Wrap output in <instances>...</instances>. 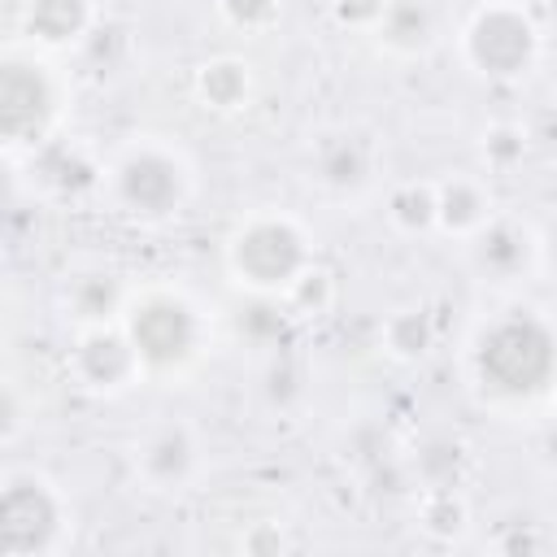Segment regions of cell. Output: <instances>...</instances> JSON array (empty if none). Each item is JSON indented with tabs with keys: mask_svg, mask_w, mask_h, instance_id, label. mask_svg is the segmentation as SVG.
<instances>
[{
	"mask_svg": "<svg viewBox=\"0 0 557 557\" xmlns=\"http://www.w3.org/2000/svg\"><path fill=\"white\" fill-rule=\"evenodd\" d=\"M261 396H265V405H270L274 413L300 409L305 396H309V383H305L300 361H292V357H270V366H265V374H261Z\"/></svg>",
	"mask_w": 557,
	"mask_h": 557,
	"instance_id": "d4e9b609",
	"label": "cell"
},
{
	"mask_svg": "<svg viewBox=\"0 0 557 557\" xmlns=\"http://www.w3.org/2000/svg\"><path fill=\"white\" fill-rule=\"evenodd\" d=\"M470 396L500 418H527L557 400V322L540 305L505 300L483 313L461 348Z\"/></svg>",
	"mask_w": 557,
	"mask_h": 557,
	"instance_id": "6da1fadb",
	"label": "cell"
},
{
	"mask_svg": "<svg viewBox=\"0 0 557 557\" xmlns=\"http://www.w3.org/2000/svg\"><path fill=\"white\" fill-rule=\"evenodd\" d=\"M392 0H326V13L348 35H374Z\"/></svg>",
	"mask_w": 557,
	"mask_h": 557,
	"instance_id": "484cf974",
	"label": "cell"
},
{
	"mask_svg": "<svg viewBox=\"0 0 557 557\" xmlns=\"http://www.w3.org/2000/svg\"><path fill=\"white\" fill-rule=\"evenodd\" d=\"M544 453H548V457H553V461H557V422H553V426H548V440H544Z\"/></svg>",
	"mask_w": 557,
	"mask_h": 557,
	"instance_id": "f546056e",
	"label": "cell"
},
{
	"mask_svg": "<svg viewBox=\"0 0 557 557\" xmlns=\"http://www.w3.org/2000/svg\"><path fill=\"white\" fill-rule=\"evenodd\" d=\"M527 131H531V148H535L544 161H557V100L540 104L535 117L527 122Z\"/></svg>",
	"mask_w": 557,
	"mask_h": 557,
	"instance_id": "83f0119b",
	"label": "cell"
},
{
	"mask_svg": "<svg viewBox=\"0 0 557 557\" xmlns=\"http://www.w3.org/2000/svg\"><path fill=\"white\" fill-rule=\"evenodd\" d=\"M213 13H218V22H222L231 35L261 39V35L278 30V22H283V0H213Z\"/></svg>",
	"mask_w": 557,
	"mask_h": 557,
	"instance_id": "cb8c5ba5",
	"label": "cell"
},
{
	"mask_svg": "<svg viewBox=\"0 0 557 557\" xmlns=\"http://www.w3.org/2000/svg\"><path fill=\"white\" fill-rule=\"evenodd\" d=\"M413 527L431 544H461L474 527V509L461 487H418L413 492Z\"/></svg>",
	"mask_w": 557,
	"mask_h": 557,
	"instance_id": "d6986e66",
	"label": "cell"
},
{
	"mask_svg": "<svg viewBox=\"0 0 557 557\" xmlns=\"http://www.w3.org/2000/svg\"><path fill=\"white\" fill-rule=\"evenodd\" d=\"M444 35H448V17L440 0H392L370 39L392 61H426L444 44Z\"/></svg>",
	"mask_w": 557,
	"mask_h": 557,
	"instance_id": "9a60e30c",
	"label": "cell"
},
{
	"mask_svg": "<svg viewBox=\"0 0 557 557\" xmlns=\"http://www.w3.org/2000/svg\"><path fill=\"white\" fill-rule=\"evenodd\" d=\"M283 305L292 313V322H318L326 318L335 305H339V278L326 261H313L287 292H283Z\"/></svg>",
	"mask_w": 557,
	"mask_h": 557,
	"instance_id": "603a6c76",
	"label": "cell"
},
{
	"mask_svg": "<svg viewBox=\"0 0 557 557\" xmlns=\"http://www.w3.org/2000/svg\"><path fill=\"white\" fill-rule=\"evenodd\" d=\"M531 131L522 122H487L479 131V165L487 178H500V174H513L527 157H531Z\"/></svg>",
	"mask_w": 557,
	"mask_h": 557,
	"instance_id": "7402d4cb",
	"label": "cell"
},
{
	"mask_svg": "<svg viewBox=\"0 0 557 557\" xmlns=\"http://www.w3.org/2000/svg\"><path fill=\"white\" fill-rule=\"evenodd\" d=\"M457 61L492 87L527 83L544 61V22L522 0H479L457 26Z\"/></svg>",
	"mask_w": 557,
	"mask_h": 557,
	"instance_id": "8992f818",
	"label": "cell"
},
{
	"mask_svg": "<svg viewBox=\"0 0 557 557\" xmlns=\"http://www.w3.org/2000/svg\"><path fill=\"white\" fill-rule=\"evenodd\" d=\"M200 187V170L191 152L170 135H126L104 152L100 209L131 226H170L178 222Z\"/></svg>",
	"mask_w": 557,
	"mask_h": 557,
	"instance_id": "7a4b0ae2",
	"label": "cell"
},
{
	"mask_svg": "<svg viewBox=\"0 0 557 557\" xmlns=\"http://www.w3.org/2000/svg\"><path fill=\"white\" fill-rule=\"evenodd\" d=\"M379 348L396 366H422L440 348V326L422 305H396L379 322Z\"/></svg>",
	"mask_w": 557,
	"mask_h": 557,
	"instance_id": "ac0fdd59",
	"label": "cell"
},
{
	"mask_svg": "<svg viewBox=\"0 0 557 557\" xmlns=\"http://www.w3.org/2000/svg\"><path fill=\"white\" fill-rule=\"evenodd\" d=\"M122 326L139 348V361L152 383H183L191 379L213 352V309L174 278H144L135 283Z\"/></svg>",
	"mask_w": 557,
	"mask_h": 557,
	"instance_id": "3957f363",
	"label": "cell"
},
{
	"mask_svg": "<svg viewBox=\"0 0 557 557\" xmlns=\"http://www.w3.org/2000/svg\"><path fill=\"white\" fill-rule=\"evenodd\" d=\"M383 222L405 239L435 235V178L387 183L383 187Z\"/></svg>",
	"mask_w": 557,
	"mask_h": 557,
	"instance_id": "ffe728a7",
	"label": "cell"
},
{
	"mask_svg": "<svg viewBox=\"0 0 557 557\" xmlns=\"http://www.w3.org/2000/svg\"><path fill=\"white\" fill-rule=\"evenodd\" d=\"M540 239H544V274L557 278V218L548 226H540Z\"/></svg>",
	"mask_w": 557,
	"mask_h": 557,
	"instance_id": "f1b7e54d",
	"label": "cell"
},
{
	"mask_svg": "<svg viewBox=\"0 0 557 557\" xmlns=\"http://www.w3.org/2000/svg\"><path fill=\"white\" fill-rule=\"evenodd\" d=\"M409 466H413L418 487H461L474 457H470V444L461 435H426L409 453Z\"/></svg>",
	"mask_w": 557,
	"mask_h": 557,
	"instance_id": "44dd1931",
	"label": "cell"
},
{
	"mask_svg": "<svg viewBox=\"0 0 557 557\" xmlns=\"http://www.w3.org/2000/svg\"><path fill=\"white\" fill-rule=\"evenodd\" d=\"M492 218H496V191L483 170L479 174L457 170V174L435 178V235L466 244Z\"/></svg>",
	"mask_w": 557,
	"mask_h": 557,
	"instance_id": "2e32d148",
	"label": "cell"
},
{
	"mask_svg": "<svg viewBox=\"0 0 557 557\" xmlns=\"http://www.w3.org/2000/svg\"><path fill=\"white\" fill-rule=\"evenodd\" d=\"M191 96L213 117H239L257 100V70L239 52H213L191 70Z\"/></svg>",
	"mask_w": 557,
	"mask_h": 557,
	"instance_id": "e0dca14e",
	"label": "cell"
},
{
	"mask_svg": "<svg viewBox=\"0 0 557 557\" xmlns=\"http://www.w3.org/2000/svg\"><path fill=\"white\" fill-rule=\"evenodd\" d=\"M383 165H387L383 139L357 122H335L313 131L300 157V174L309 191H318L326 205H339V209H357L370 196H379Z\"/></svg>",
	"mask_w": 557,
	"mask_h": 557,
	"instance_id": "ba28073f",
	"label": "cell"
},
{
	"mask_svg": "<svg viewBox=\"0 0 557 557\" xmlns=\"http://www.w3.org/2000/svg\"><path fill=\"white\" fill-rule=\"evenodd\" d=\"M78 518L70 492L39 466H4L0 474V553L61 557L74 544Z\"/></svg>",
	"mask_w": 557,
	"mask_h": 557,
	"instance_id": "52a82bcc",
	"label": "cell"
},
{
	"mask_svg": "<svg viewBox=\"0 0 557 557\" xmlns=\"http://www.w3.org/2000/svg\"><path fill=\"white\" fill-rule=\"evenodd\" d=\"M131 479L152 496H187L209 474V444L191 418H152L126 444Z\"/></svg>",
	"mask_w": 557,
	"mask_h": 557,
	"instance_id": "9c48e42d",
	"label": "cell"
},
{
	"mask_svg": "<svg viewBox=\"0 0 557 557\" xmlns=\"http://www.w3.org/2000/svg\"><path fill=\"white\" fill-rule=\"evenodd\" d=\"M74 83L61 57H48L22 39L4 44L0 57V148L9 161L30 157L65 131Z\"/></svg>",
	"mask_w": 557,
	"mask_h": 557,
	"instance_id": "277c9868",
	"label": "cell"
},
{
	"mask_svg": "<svg viewBox=\"0 0 557 557\" xmlns=\"http://www.w3.org/2000/svg\"><path fill=\"white\" fill-rule=\"evenodd\" d=\"M65 374L91 400H122L139 383H148V370L139 361V348L131 344V335H126L122 322H96V326L70 331Z\"/></svg>",
	"mask_w": 557,
	"mask_h": 557,
	"instance_id": "30bf717a",
	"label": "cell"
},
{
	"mask_svg": "<svg viewBox=\"0 0 557 557\" xmlns=\"http://www.w3.org/2000/svg\"><path fill=\"white\" fill-rule=\"evenodd\" d=\"M35 418V400H26L22 383L17 379H4V400H0V440L4 444H17L22 431L30 426Z\"/></svg>",
	"mask_w": 557,
	"mask_h": 557,
	"instance_id": "4316f807",
	"label": "cell"
},
{
	"mask_svg": "<svg viewBox=\"0 0 557 557\" xmlns=\"http://www.w3.org/2000/svg\"><path fill=\"white\" fill-rule=\"evenodd\" d=\"M26 170V187L44 205H100V178H104V152H96L78 135H57L30 157L13 161Z\"/></svg>",
	"mask_w": 557,
	"mask_h": 557,
	"instance_id": "7c38bea8",
	"label": "cell"
},
{
	"mask_svg": "<svg viewBox=\"0 0 557 557\" xmlns=\"http://www.w3.org/2000/svg\"><path fill=\"white\" fill-rule=\"evenodd\" d=\"M131 292H135V278L122 265H113L104 257H78L61 270L52 300H57L61 322L70 331H78V326H96V322H122Z\"/></svg>",
	"mask_w": 557,
	"mask_h": 557,
	"instance_id": "4fadbf2b",
	"label": "cell"
},
{
	"mask_svg": "<svg viewBox=\"0 0 557 557\" xmlns=\"http://www.w3.org/2000/svg\"><path fill=\"white\" fill-rule=\"evenodd\" d=\"M522 4H535V0H522Z\"/></svg>",
	"mask_w": 557,
	"mask_h": 557,
	"instance_id": "4dcf8cb0",
	"label": "cell"
},
{
	"mask_svg": "<svg viewBox=\"0 0 557 557\" xmlns=\"http://www.w3.org/2000/svg\"><path fill=\"white\" fill-rule=\"evenodd\" d=\"M100 35V0H17L22 44L48 57H74Z\"/></svg>",
	"mask_w": 557,
	"mask_h": 557,
	"instance_id": "5bb4252c",
	"label": "cell"
},
{
	"mask_svg": "<svg viewBox=\"0 0 557 557\" xmlns=\"http://www.w3.org/2000/svg\"><path fill=\"white\" fill-rule=\"evenodd\" d=\"M313 261L318 235L292 209H248L222 239V270L244 296H283Z\"/></svg>",
	"mask_w": 557,
	"mask_h": 557,
	"instance_id": "5b68a950",
	"label": "cell"
},
{
	"mask_svg": "<svg viewBox=\"0 0 557 557\" xmlns=\"http://www.w3.org/2000/svg\"><path fill=\"white\" fill-rule=\"evenodd\" d=\"M461 248H466L470 274L483 287L500 292V296H509V292H518V287H527V283H535L544 274L540 226L531 218H522V213L496 209V218L479 235H470Z\"/></svg>",
	"mask_w": 557,
	"mask_h": 557,
	"instance_id": "8fae6325",
	"label": "cell"
}]
</instances>
